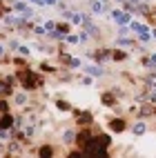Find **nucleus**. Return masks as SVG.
Segmentation results:
<instances>
[{"label": "nucleus", "instance_id": "f257e3e1", "mask_svg": "<svg viewBox=\"0 0 156 158\" xmlns=\"http://www.w3.org/2000/svg\"><path fill=\"white\" fill-rule=\"evenodd\" d=\"M109 127H112V129H116V132H121V129H123L125 125H123V123H121V120H118V118H116V120H112V123H109Z\"/></svg>", "mask_w": 156, "mask_h": 158}, {"label": "nucleus", "instance_id": "39448f33", "mask_svg": "<svg viewBox=\"0 0 156 158\" xmlns=\"http://www.w3.org/2000/svg\"><path fill=\"white\" fill-rule=\"evenodd\" d=\"M143 132H145V125L143 123H138V125L134 127V134H143Z\"/></svg>", "mask_w": 156, "mask_h": 158}, {"label": "nucleus", "instance_id": "6e6552de", "mask_svg": "<svg viewBox=\"0 0 156 158\" xmlns=\"http://www.w3.org/2000/svg\"><path fill=\"white\" fill-rule=\"evenodd\" d=\"M0 56H2V47H0Z\"/></svg>", "mask_w": 156, "mask_h": 158}, {"label": "nucleus", "instance_id": "7ed1b4c3", "mask_svg": "<svg viewBox=\"0 0 156 158\" xmlns=\"http://www.w3.org/2000/svg\"><path fill=\"white\" fill-rule=\"evenodd\" d=\"M91 11H94V14H100V11H103V5H100V2H91Z\"/></svg>", "mask_w": 156, "mask_h": 158}, {"label": "nucleus", "instance_id": "0eeeda50", "mask_svg": "<svg viewBox=\"0 0 156 158\" xmlns=\"http://www.w3.org/2000/svg\"><path fill=\"white\" fill-rule=\"evenodd\" d=\"M40 154H45V156H49V154H51V147H42V149H40Z\"/></svg>", "mask_w": 156, "mask_h": 158}, {"label": "nucleus", "instance_id": "f03ea898", "mask_svg": "<svg viewBox=\"0 0 156 158\" xmlns=\"http://www.w3.org/2000/svg\"><path fill=\"white\" fill-rule=\"evenodd\" d=\"M0 127H11V116H2V123H0Z\"/></svg>", "mask_w": 156, "mask_h": 158}, {"label": "nucleus", "instance_id": "20e7f679", "mask_svg": "<svg viewBox=\"0 0 156 158\" xmlns=\"http://www.w3.org/2000/svg\"><path fill=\"white\" fill-rule=\"evenodd\" d=\"M65 143H74V132H65V138H62Z\"/></svg>", "mask_w": 156, "mask_h": 158}, {"label": "nucleus", "instance_id": "423d86ee", "mask_svg": "<svg viewBox=\"0 0 156 158\" xmlns=\"http://www.w3.org/2000/svg\"><path fill=\"white\" fill-rule=\"evenodd\" d=\"M16 103H18V105H25V103H27V98H25L22 94H18V96H16Z\"/></svg>", "mask_w": 156, "mask_h": 158}]
</instances>
